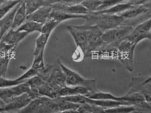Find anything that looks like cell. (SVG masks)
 I'll return each mask as SVG.
<instances>
[{
  "label": "cell",
  "mask_w": 151,
  "mask_h": 113,
  "mask_svg": "<svg viewBox=\"0 0 151 113\" xmlns=\"http://www.w3.org/2000/svg\"><path fill=\"white\" fill-rule=\"evenodd\" d=\"M85 25L97 26L103 32L124 25L126 21L117 14H97L95 13H91L87 15Z\"/></svg>",
  "instance_id": "6da1fadb"
},
{
  "label": "cell",
  "mask_w": 151,
  "mask_h": 113,
  "mask_svg": "<svg viewBox=\"0 0 151 113\" xmlns=\"http://www.w3.org/2000/svg\"><path fill=\"white\" fill-rule=\"evenodd\" d=\"M65 77V85L69 87L82 86L96 91V80L95 79H88L83 78L79 73L70 69L61 61L58 62Z\"/></svg>",
  "instance_id": "7a4b0ae2"
},
{
  "label": "cell",
  "mask_w": 151,
  "mask_h": 113,
  "mask_svg": "<svg viewBox=\"0 0 151 113\" xmlns=\"http://www.w3.org/2000/svg\"><path fill=\"white\" fill-rule=\"evenodd\" d=\"M134 27L131 25H122L104 32L102 40L105 45H111L114 48L129 35Z\"/></svg>",
  "instance_id": "3957f363"
},
{
  "label": "cell",
  "mask_w": 151,
  "mask_h": 113,
  "mask_svg": "<svg viewBox=\"0 0 151 113\" xmlns=\"http://www.w3.org/2000/svg\"><path fill=\"white\" fill-rule=\"evenodd\" d=\"M137 45L124 39L117 46L118 59L123 63L126 69L129 71L133 70V58Z\"/></svg>",
  "instance_id": "277c9868"
},
{
  "label": "cell",
  "mask_w": 151,
  "mask_h": 113,
  "mask_svg": "<svg viewBox=\"0 0 151 113\" xmlns=\"http://www.w3.org/2000/svg\"><path fill=\"white\" fill-rule=\"evenodd\" d=\"M82 26L87 30L88 39V49L85 56H89L92 51L102 48L105 45L102 40L103 32L95 25L86 26L84 24Z\"/></svg>",
  "instance_id": "5b68a950"
},
{
  "label": "cell",
  "mask_w": 151,
  "mask_h": 113,
  "mask_svg": "<svg viewBox=\"0 0 151 113\" xmlns=\"http://www.w3.org/2000/svg\"><path fill=\"white\" fill-rule=\"evenodd\" d=\"M24 93L28 94L34 99L37 97V96L32 91L30 86L26 82L11 87L0 88V98L5 104L14 97Z\"/></svg>",
  "instance_id": "8992f818"
},
{
  "label": "cell",
  "mask_w": 151,
  "mask_h": 113,
  "mask_svg": "<svg viewBox=\"0 0 151 113\" xmlns=\"http://www.w3.org/2000/svg\"><path fill=\"white\" fill-rule=\"evenodd\" d=\"M151 19L149 18L134 27L130 34L124 39L137 45L140 41L148 39L151 40Z\"/></svg>",
  "instance_id": "52a82bcc"
},
{
  "label": "cell",
  "mask_w": 151,
  "mask_h": 113,
  "mask_svg": "<svg viewBox=\"0 0 151 113\" xmlns=\"http://www.w3.org/2000/svg\"><path fill=\"white\" fill-rule=\"evenodd\" d=\"M67 29L73 37L78 48L86 56L88 49V39L86 29L82 26H68Z\"/></svg>",
  "instance_id": "ba28073f"
},
{
  "label": "cell",
  "mask_w": 151,
  "mask_h": 113,
  "mask_svg": "<svg viewBox=\"0 0 151 113\" xmlns=\"http://www.w3.org/2000/svg\"><path fill=\"white\" fill-rule=\"evenodd\" d=\"M151 77L143 79V78H132L129 87L130 92L142 94L147 102L151 103Z\"/></svg>",
  "instance_id": "9c48e42d"
},
{
  "label": "cell",
  "mask_w": 151,
  "mask_h": 113,
  "mask_svg": "<svg viewBox=\"0 0 151 113\" xmlns=\"http://www.w3.org/2000/svg\"><path fill=\"white\" fill-rule=\"evenodd\" d=\"M34 98L27 93L15 97L5 104L4 107L5 113H17L27 106Z\"/></svg>",
  "instance_id": "30bf717a"
},
{
  "label": "cell",
  "mask_w": 151,
  "mask_h": 113,
  "mask_svg": "<svg viewBox=\"0 0 151 113\" xmlns=\"http://www.w3.org/2000/svg\"><path fill=\"white\" fill-rule=\"evenodd\" d=\"M150 4L151 2H149L143 5L134 6V7L131 8L130 9L118 15L126 20L135 18L136 17L141 15H143L147 13H150Z\"/></svg>",
  "instance_id": "8fae6325"
},
{
  "label": "cell",
  "mask_w": 151,
  "mask_h": 113,
  "mask_svg": "<svg viewBox=\"0 0 151 113\" xmlns=\"http://www.w3.org/2000/svg\"><path fill=\"white\" fill-rule=\"evenodd\" d=\"M22 2L16 5L6 15L0 19V41L3 36L12 28L14 15Z\"/></svg>",
  "instance_id": "7c38bea8"
},
{
  "label": "cell",
  "mask_w": 151,
  "mask_h": 113,
  "mask_svg": "<svg viewBox=\"0 0 151 113\" xmlns=\"http://www.w3.org/2000/svg\"><path fill=\"white\" fill-rule=\"evenodd\" d=\"M93 92L89 88L84 87L82 86H76V87H69L65 86L61 88L56 94L55 98L59 97H65L73 95H83L87 96L89 93Z\"/></svg>",
  "instance_id": "4fadbf2b"
},
{
  "label": "cell",
  "mask_w": 151,
  "mask_h": 113,
  "mask_svg": "<svg viewBox=\"0 0 151 113\" xmlns=\"http://www.w3.org/2000/svg\"><path fill=\"white\" fill-rule=\"evenodd\" d=\"M52 10V8L51 6H42L32 13L28 15L26 21H31L44 24L48 21Z\"/></svg>",
  "instance_id": "5bb4252c"
},
{
  "label": "cell",
  "mask_w": 151,
  "mask_h": 113,
  "mask_svg": "<svg viewBox=\"0 0 151 113\" xmlns=\"http://www.w3.org/2000/svg\"><path fill=\"white\" fill-rule=\"evenodd\" d=\"M27 35V34L25 32H21L11 29L3 36L0 42L10 45L17 46V45Z\"/></svg>",
  "instance_id": "9a60e30c"
},
{
  "label": "cell",
  "mask_w": 151,
  "mask_h": 113,
  "mask_svg": "<svg viewBox=\"0 0 151 113\" xmlns=\"http://www.w3.org/2000/svg\"><path fill=\"white\" fill-rule=\"evenodd\" d=\"M86 103L100 107L103 109H110L122 105H132L126 101H119L113 100H97L87 97Z\"/></svg>",
  "instance_id": "2e32d148"
},
{
  "label": "cell",
  "mask_w": 151,
  "mask_h": 113,
  "mask_svg": "<svg viewBox=\"0 0 151 113\" xmlns=\"http://www.w3.org/2000/svg\"><path fill=\"white\" fill-rule=\"evenodd\" d=\"M27 16L25 1L23 0L15 12L12 29L15 30L19 28L22 24L26 21Z\"/></svg>",
  "instance_id": "e0dca14e"
},
{
  "label": "cell",
  "mask_w": 151,
  "mask_h": 113,
  "mask_svg": "<svg viewBox=\"0 0 151 113\" xmlns=\"http://www.w3.org/2000/svg\"><path fill=\"white\" fill-rule=\"evenodd\" d=\"M87 15H73V14H68L65 12L55 11L52 10L50 14L49 15V19H53L55 21L60 23L61 22L67 21L72 19H78V18H83L86 19Z\"/></svg>",
  "instance_id": "ac0fdd59"
},
{
  "label": "cell",
  "mask_w": 151,
  "mask_h": 113,
  "mask_svg": "<svg viewBox=\"0 0 151 113\" xmlns=\"http://www.w3.org/2000/svg\"><path fill=\"white\" fill-rule=\"evenodd\" d=\"M86 97L88 99L97 100H113L119 101H126L124 96L117 97L110 93L99 92L97 91L89 93L86 96Z\"/></svg>",
  "instance_id": "d6986e66"
},
{
  "label": "cell",
  "mask_w": 151,
  "mask_h": 113,
  "mask_svg": "<svg viewBox=\"0 0 151 113\" xmlns=\"http://www.w3.org/2000/svg\"><path fill=\"white\" fill-rule=\"evenodd\" d=\"M134 6L131 5L130 4H129L127 2L119 4L118 5H116L113 7H110L109 9L101 10V11H96L93 12L97 14H121L123 13L124 11L130 9L131 8L134 7Z\"/></svg>",
  "instance_id": "ffe728a7"
},
{
  "label": "cell",
  "mask_w": 151,
  "mask_h": 113,
  "mask_svg": "<svg viewBox=\"0 0 151 113\" xmlns=\"http://www.w3.org/2000/svg\"><path fill=\"white\" fill-rule=\"evenodd\" d=\"M42 24H43L36 21H26L19 28L15 30L21 32H25L28 35L34 32H38L40 33Z\"/></svg>",
  "instance_id": "44dd1931"
},
{
  "label": "cell",
  "mask_w": 151,
  "mask_h": 113,
  "mask_svg": "<svg viewBox=\"0 0 151 113\" xmlns=\"http://www.w3.org/2000/svg\"><path fill=\"white\" fill-rule=\"evenodd\" d=\"M50 36V35L49 34L40 33V35L37 37L35 41L34 55L37 54L41 52H44Z\"/></svg>",
  "instance_id": "7402d4cb"
},
{
  "label": "cell",
  "mask_w": 151,
  "mask_h": 113,
  "mask_svg": "<svg viewBox=\"0 0 151 113\" xmlns=\"http://www.w3.org/2000/svg\"><path fill=\"white\" fill-rule=\"evenodd\" d=\"M23 0H7L0 4V19Z\"/></svg>",
  "instance_id": "603a6c76"
},
{
  "label": "cell",
  "mask_w": 151,
  "mask_h": 113,
  "mask_svg": "<svg viewBox=\"0 0 151 113\" xmlns=\"http://www.w3.org/2000/svg\"><path fill=\"white\" fill-rule=\"evenodd\" d=\"M137 110V106L134 105H122L116 107L104 109V113H131Z\"/></svg>",
  "instance_id": "cb8c5ba5"
},
{
  "label": "cell",
  "mask_w": 151,
  "mask_h": 113,
  "mask_svg": "<svg viewBox=\"0 0 151 113\" xmlns=\"http://www.w3.org/2000/svg\"><path fill=\"white\" fill-rule=\"evenodd\" d=\"M12 56L3 55L0 56V77L6 78Z\"/></svg>",
  "instance_id": "d4e9b609"
},
{
  "label": "cell",
  "mask_w": 151,
  "mask_h": 113,
  "mask_svg": "<svg viewBox=\"0 0 151 113\" xmlns=\"http://www.w3.org/2000/svg\"><path fill=\"white\" fill-rule=\"evenodd\" d=\"M27 15L32 13L39 8L42 6L41 0H24Z\"/></svg>",
  "instance_id": "484cf974"
},
{
  "label": "cell",
  "mask_w": 151,
  "mask_h": 113,
  "mask_svg": "<svg viewBox=\"0 0 151 113\" xmlns=\"http://www.w3.org/2000/svg\"><path fill=\"white\" fill-rule=\"evenodd\" d=\"M44 52H41L37 54L34 55V58L32 64L31 68L36 70L41 71L45 68V64L44 61Z\"/></svg>",
  "instance_id": "4316f807"
},
{
  "label": "cell",
  "mask_w": 151,
  "mask_h": 113,
  "mask_svg": "<svg viewBox=\"0 0 151 113\" xmlns=\"http://www.w3.org/2000/svg\"><path fill=\"white\" fill-rule=\"evenodd\" d=\"M101 2V0H84L81 4L86 8L90 13H93L97 11Z\"/></svg>",
  "instance_id": "83f0119b"
},
{
  "label": "cell",
  "mask_w": 151,
  "mask_h": 113,
  "mask_svg": "<svg viewBox=\"0 0 151 113\" xmlns=\"http://www.w3.org/2000/svg\"><path fill=\"white\" fill-rule=\"evenodd\" d=\"M59 24L60 23L58 22L53 19H48V21L42 24L40 33L51 35L53 31Z\"/></svg>",
  "instance_id": "f1b7e54d"
},
{
  "label": "cell",
  "mask_w": 151,
  "mask_h": 113,
  "mask_svg": "<svg viewBox=\"0 0 151 113\" xmlns=\"http://www.w3.org/2000/svg\"><path fill=\"white\" fill-rule=\"evenodd\" d=\"M129 0H101V4L98 8L97 11H101L111 7H113L119 4L128 2Z\"/></svg>",
  "instance_id": "f546056e"
},
{
  "label": "cell",
  "mask_w": 151,
  "mask_h": 113,
  "mask_svg": "<svg viewBox=\"0 0 151 113\" xmlns=\"http://www.w3.org/2000/svg\"><path fill=\"white\" fill-rule=\"evenodd\" d=\"M39 72H40L39 71L35 70L31 67L23 75H22L19 77L17 78V80L22 82H26L28 79L38 75L39 74Z\"/></svg>",
  "instance_id": "4dcf8cb0"
},
{
  "label": "cell",
  "mask_w": 151,
  "mask_h": 113,
  "mask_svg": "<svg viewBox=\"0 0 151 113\" xmlns=\"http://www.w3.org/2000/svg\"><path fill=\"white\" fill-rule=\"evenodd\" d=\"M24 82L18 81L17 79H7L6 78L0 77V88H5L13 87L19 84Z\"/></svg>",
  "instance_id": "1f68e13d"
},
{
  "label": "cell",
  "mask_w": 151,
  "mask_h": 113,
  "mask_svg": "<svg viewBox=\"0 0 151 113\" xmlns=\"http://www.w3.org/2000/svg\"><path fill=\"white\" fill-rule=\"evenodd\" d=\"M42 6H52L55 4L62 2L61 0H41Z\"/></svg>",
  "instance_id": "d6a6232c"
},
{
  "label": "cell",
  "mask_w": 151,
  "mask_h": 113,
  "mask_svg": "<svg viewBox=\"0 0 151 113\" xmlns=\"http://www.w3.org/2000/svg\"><path fill=\"white\" fill-rule=\"evenodd\" d=\"M83 1L84 0H61L62 2L69 5L81 4Z\"/></svg>",
  "instance_id": "836d02e7"
},
{
  "label": "cell",
  "mask_w": 151,
  "mask_h": 113,
  "mask_svg": "<svg viewBox=\"0 0 151 113\" xmlns=\"http://www.w3.org/2000/svg\"><path fill=\"white\" fill-rule=\"evenodd\" d=\"M51 113H80V112L78 110H76V109H69V110H65Z\"/></svg>",
  "instance_id": "e575fe53"
},
{
  "label": "cell",
  "mask_w": 151,
  "mask_h": 113,
  "mask_svg": "<svg viewBox=\"0 0 151 113\" xmlns=\"http://www.w3.org/2000/svg\"><path fill=\"white\" fill-rule=\"evenodd\" d=\"M5 105V102L2 100V99L0 98V108H4Z\"/></svg>",
  "instance_id": "d590c367"
},
{
  "label": "cell",
  "mask_w": 151,
  "mask_h": 113,
  "mask_svg": "<svg viewBox=\"0 0 151 113\" xmlns=\"http://www.w3.org/2000/svg\"><path fill=\"white\" fill-rule=\"evenodd\" d=\"M80 113H91V112H87V111H84V112H81Z\"/></svg>",
  "instance_id": "8d00e7d4"
},
{
  "label": "cell",
  "mask_w": 151,
  "mask_h": 113,
  "mask_svg": "<svg viewBox=\"0 0 151 113\" xmlns=\"http://www.w3.org/2000/svg\"><path fill=\"white\" fill-rule=\"evenodd\" d=\"M7 1V0H0V4H1V3H2L3 2H4V1Z\"/></svg>",
  "instance_id": "74e56055"
}]
</instances>
